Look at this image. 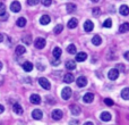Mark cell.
<instances>
[{"instance_id": "484cf974", "label": "cell", "mask_w": 129, "mask_h": 125, "mask_svg": "<svg viewBox=\"0 0 129 125\" xmlns=\"http://www.w3.org/2000/svg\"><path fill=\"white\" fill-rule=\"evenodd\" d=\"M26 49H25L24 46H17L16 47V55H24Z\"/></svg>"}, {"instance_id": "f1b7e54d", "label": "cell", "mask_w": 129, "mask_h": 125, "mask_svg": "<svg viewBox=\"0 0 129 125\" xmlns=\"http://www.w3.org/2000/svg\"><path fill=\"white\" fill-rule=\"evenodd\" d=\"M23 42H24L25 45H31L32 43V35H29V34L25 35L24 38H23Z\"/></svg>"}, {"instance_id": "4fadbf2b", "label": "cell", "mask_w": 129, "mask_h": 125, "mask_svg": "<svg viewBox=\"0 0 129 125\" xmlns=\"http://www.w3.org/2000/svg\"><path fill=\"white\" fill-rule=\"evenodd\" d=\"M119 13H120L122 16H128L129 15V7L127 6V5H122V6H120V8H119Z\"/></svg>"}, {"instance_id": "9a60e30c", "label": "cell", "mask_w": 129, "mask_h": 125, "mask_svg": "<svg viewBox=\"0 0 129 125\" xmlns=\"http://www.w3.org/2000/svg\"><path fill=\"white\" fill-rule=\"evenodd\" d=\"M86 59H87V54L86 52H78L77 56H76V61L82 62V61L86 60Z\"/></svg>"}, {"instance_id": "ffe728a7", "label": "cell", "mask_w": 129, "mask_h": 125, "mask_svg": "<svg viewBox=\"0 0 129 125\" xmlns=\"http://www.w3.org/2000/svg\"><path fill=\"white\" fill-rule=\"evenodd\" d=\"M13 108H14V112H15L17 115H22L23 112H24L23 108H22V106H20L19 103H15V105L13 106Z\"/></svg>"}, {"instance_id": "ba28073f", "label": "cell", "mask_w": 129, "mask_h": 125, "mask_svg": "<svg viewBox=\"0 0 129 125\" xmlns=\"http://www.w3.org/2000/svg\"><path fill=\"white\" fill-rule=\"evenodd\" d=\"M29 101H31L32 103H34V105H39V103L41 102V97L36 93H33L29 97Z\"/></svg>"}, {"instance_id": "4dcf8cb0", "label": "cell", "mask_w": 129, "mask_h": 125, "mask_svg": "<svg viewBox=\"0 0 129 125\" xmlns=\"http://www.w3.org/2000/svg\"><path fill=\"white\" fill-rule=\"evenodd\" d=\"M67 51L69 52V54H76V47L74 45H69L68 46V48H67Z\"/></svg>"}, {"instance_id": "d6986e66", "label": "cell", "mask_w": 129, "mask_h": 125, "mask_svg": "<svg viewBox=\"0 0 129 125\" xmlns=\"http://www.w3.org/2000/svg\"><path fill=\"white\" fill-rule=\"evenodd\" d=\"M23 69H24L25 72H31L32 69H33V64H32L31 61H25L24 64H23Z\"/></svg>"}, {"instance_id": "f546056e", "label": "cell", "mask_w": 129, "mask_h": 125, "mask_svg": "<svg viewBox=\"0 0 129 125\" xmlns=\"http://www.w3.org/2000/svg\"><path fill=\"white\" fill-rule=\"evenodd\" d=\"M63 30V25L62 24H58L56 27H54V30H53V32L56 34H59V33H61V31Z\"/></svg>"}, {"instance_id": "f6af8a7d", "label": "cell", "mask_w": 129, "mask_h": 125, "mask_svg": "<svg viewBox=\"0 0 129 125\" xmlns=\"http://www.w3.org/2000/svg\"><path fill=\"white\" fill-rule=\"evenodd\" d=\"M84 125H94V124L92 123V122H86V123H85Z\"/></svg>"}, {"instance_id": "e0dca14e", "label": "cell", "mask_w": 129, "mask_h": 125, "mask_svg": "<svg viewBox=\"0 0 129 125\" xmlns=\"http://www.w3.org/2000/svg\"><path fill=\"white\" fill-rule=\"evenodd\" d=\"M111 114H110V113H108V112H103L102 114L100 115V118L102 119L103 122H109L110 119H111Z\"/></svg>"}, {"instance_id": "8992f818", "label": "cell", "mask_w": 129, "mask_h": 125, "mask_svg": "<svg viewBox=\"0 0 129 125\" xmlns=\"http://www.w3.org/2000/svg\"><path fill=\"white\" fill-rule=\"evenodd\" d=\"M34 46L36 49H43L45 47V40L43 38H38L34 42Z\"/></svg>"}, {"instance_id": "5bb4252c", "label": "cell", "mask_w": 129, "mask_h": 125, "mask_svg": "<svg viewBox=\"0 0 129 125\" xmlns=\"http://www.w3.org/2000/svg\"><path fill=\"white\" fill-rule=\"evenodd\" d=\"M77 25H78L77 18H71V19H69V22H68V24H67V26H68V29L73 30V29H75V27H77Z\"/></svg>"}, {"instance_id": "7bdbcfd3", "label": "cell", "mask_w": 129, "mask_h": 125, "mask_svg": "<svg viewBox=\"0 0 129 125\" xmlns=\"http://www.w3.org/2000/svg\"><path fill=\"white\" fill-rule=\"evenodd\" d=\"M38 67L40 68V71H43V69H44V67H43L42 65H40V64H38Z\"/></svg>"}, {"instance_id": "603a6c76", "label": "cell", "mask_w": 129, "mask_h": 125, "mask_svg": "<svg viewBox=\"0 0 129 125\" xmlns=\"http://www.w3.org/2000/svg\"><path fill=\"white\" fill-rule=\"evenodd\" d=\"M92 43H93L94 46H100L101 43H102V39H101V36L100 35L93 36V39H92Z\"/></svg>"}, {"instance_id": "d590c367", "label": "cell", "mask_w": 129, "mask_h": 125, "mask_svg": "<svg viewBox=\"0 0 129 125\" xmlns=\"http://www.w3.org/2000/svg\"><path fill=\"white\" fill-rule=\"evenodd\" d=\"M117 68H118L120 72H125L126 67H125V65H123V64H118V65H117Z\"/></svg>"}, {"instance_id": "4316f807", "label": "cell", "mask_w": 129, "mask_h": 125, "mask_svg": "<svg viewBox=\"0 0 129 125\" xmlns=\"http://www.w3.org/2000/svg\"><path fill=\"white\" fill-rule=\"evenodd\" d=\"M25 25H26V18H24V17H19L17 19V26H19V27H24Z\"/></svg>"}, {"instance_id": "ab89813d", "label": "cell", "mask_w": 129, "mask_h": 125, "mask_svg": "<svg viewBox=\"0 0 129 125\" xmlns=\"http://www.w3.org/2000/svg\"><path fill=\"white\" fill-rule=\"evenodd\" d=\"M123 57H125L127 60H129V51H126L125 52V55H123Z\"/></svg>"}, {"instance_id": "ee69618b", "label": "cell", "mask_w": 129, "mask_h": 125, "mask_svg": "<svg viewBox=\"0 0 129 125\" xmlns=\"http://www.w3.org/2000/svg\"><path fill=\"white\" fill-rule=\"evenodd\" d=\"M2 40H4V34L0 33V42H2Z\"/></svg>"}, {"instance_id": "8d00e7d4", "label": "cell", "mask_w": 129, "mask_h": 125, "mask_svg": "<svg viewBox=\"0 0 129 125\" xmlns=\"http://www.w3.org/2000/svg\"><path fill=\"white\" fill-rule=\"evenodd\" d=\"M41 2L43 4V6H50L51 5V2H52V0H41Z\"/></svg>"}, {"instance_id": "44dd1931", "label": "cell", "mask_w": 129, "mask_h": 125, "mask_svg": "<svg viewBox=\"0 0 129 125\" xmlns=\"http://www.w3.org/2000/svg\"><path fill=\"white\" fill-rule=\"evenodd\" d=\"M66 68L69 69V71H73V69L76 68V62L74 60H68L66 61Z\"/></svg>"}, {"instance_id": "836d02e7", "label": "cell", "mask_w": 129, "mask_h": 125, "mask_svg": "<svg viewBox=\"0 0 129 125\" xmlns=\"http://www.w3.org/2000/svg\"><path fill=\"white\" fill-rule=\"evenodd\" d=\"M104 103L107 106H113V100H112V99H110V98H105L104 99Z\"/></svg>"}, {"instance_id": "7402d4cb", "label": "cell", "mask_w": 129, "mask_h": 125, "mask_svg": "<svg viewBox=\"0 0 129 125\" xmlns=\"http://www.w3.org/2000/svg\"><path fill=\"white\" fill-rule=\"evenodd\" d=\"M63 81L66 83H71V82H74V75L71 73H67L66 75L63 76Z\"/></svg>"}, {"instance_id": "6da1fadb", "label": "cell", "mask_w": 129, "mask_h": 125, "mask_svg": "<svg viewBox=\"0 0 129 125\" xmlns=\"http://www.w3.org/2000/svg\"><path fill=\"white\" fill-rule=\"evenodd\" d=\"M61 97H62L63 100H68V99H70L71 97V89L69 87H66L62 89V91H61Z\"/></svg>"}, {"instance_id": "d4e9b609", "label": "cell", "mask_w": 129, "mask_h": 125, "mask_svg": "<svg viewBox=\"0 0 129 125\" xmlns=\"http://www.w3.org/2000/svg\"><path fill=\"white\" fill-rule=\"evenodd\" d=\"M121 97L125 100H129V88H125V89L121 91Z\"/></svg>"}, {"instance_id": "9c48e42d", "label": "cell", "mask_w": 129, "mask_h": 125, "mask_svg": "<svg viewBox=\"0 0 129 125\" xmlns=\"http://www.w3.org/2000/svg\"><path fill=\"white\" fill-rule=\"evenodd\" d=\"M32 117H33L34 119H41L43 117V113H42V110H40V109H34L33 112H32Z\"/></svg>"}, {"instance_id": "83f0119b", "label": "cell", "mask_w": 129, "mask_h": 125, "mask_svg": "<svg viewBox=\"0 0 129 125\" xmlns=\"http://www.w3.org/2000/svg\"><path fill=\"white\" fill-rule=\"evenodd\" d=\"M66 9H67V11H68L69 14L74 13V11L76 10V6L74 4H68V5H66Z\"/></svg>"}, {"instance_id": "1f68e13d", "label": "cell", "mask_w": 129, "mask_h": 125, "mask_svg": "<svg viewBox=\"0 0 129 125\" xmlns=\"http://www.w3.org/2000/svg\"><path fill=\"white\" fill-rule=\"evenodd\" d=\"M103 26H104V27H111V26H112V20H111V18H108V19H105L104 23H103Z\"/></svg>"}, {"instance_id": "74e56055", "label": "cell", "mask_w": 129, "mask_h": 125, "mask_svg": "<svg viewBox=\"0 0 129 125\" xmlns=\"http://www.w3.org/2000/svg\"><path fill=\"white\" fill-rule=\"evenodd\" d=\"M51 65L52 66H58V65H60V60L59 59H54V60L51 61Z\"/></svg>"}, {"instance_id": "2e32d148", "label": "cell", "mask_w": 129, "mask_h": 125, "mask_svg": "<svg viewBox=\"0 0 129 125\" xmlns=\"http://www.w3.org/2000/svg\"><path fill=\"white\" fill-rule=\"evenodd\" d=\"M129 31V23L126 22V23H122V24L119 26V32L120 33H127Z\"/></svg>"}, {"instance_id": "e575fe53", "label": "cell", "mask_w": 129, "mask_h": 125, "mask_svg": "<svg viewBox=\"0 0 129 125\" xmlns=\"http://www.w3.org/2000/svg\"><path fill=\"white\" fill-rule=\"evenodd\" d=\"M39 1H40V0H27V4H28L29 6H35V5L39 4Z\"/></svg>"}, {"instance_id": "5b68a950", "label": "cell", "mask_w": 129, "mask_h": 125, "mask_svg": "<svg viewBox=\"0 0 129 125\" xmlns=\"http://www.w3.org/2000/svg\"><path fill=\"white\" fill-rule=\"evenodd\" d=\"M22 9V5L19 1H13L10 5V10L13 13H18V11Z\"/></svg>"}, {"instance_id": "ac0fdd59", "label": "cell", "mask_w": 129, "mask_h": 125, "mask_svg": "<svg viewBox=\"0 0 129 125\" xmlns=\"http://www.w3.org/2000/svg\"><path fill=\"white\" fill-rule=\"evenodd\" d=\"M50 20H51V18H50L49 15H42L40 18V23L42 25H48L50 23Z\"/></svg>"}, {"instance_id": "cb8c5ba5", "label": "cell", "mask_w": 129, "mask_h": 125, "mask_svg": "<svg viewBox=\"0 0 129 125\" xmlns=\"http://www.w3.org/2000/svg\"><path fill=\"white\" fill-rule=\"evenodd\" d=\"M52 54H53V56H54V58L56 59H59L60 58V56H61V49L59 47H56L53 49V51H52Z\"/></svg>"}, {"instance_id": "bcb514c9", "label": "cell", "mask_w": 129, "mask_h": 125, "mask_svg": "<svg viewBox=\"0 0 129 125\" xmlns=\"http://www.w3.org/2000/svg\"><path fill=\"white\" fill-rule=\"evenodd\" d=\"M1 69H2V62L0 61V71H1Z\"/></svg>"}, {"instance_id": "7a4b0ae2", "label": "cell", "mask_w": 129, "mask_h": 125, "mask_svg": "<svg viewBox=\"0 0 129 125\" xmlns=\"http://www.w3.org/2000/svg\"><path fill=\"white\" fill-rule=\"evenodd\" d=\"M39 83H40V85L43 88V89H45V90H50V89H51V84H50V82L45 77L39 78Z\"/></svg>"}, {"instance_id": "8fae6325", "label": "cell", "mask_w": 129, "mask_h": 125, "mask_svg": "<svg viewBox=\"0 0 129 125\" xmlns=\"http://www.w3.org/2000/svg\"><path fill=\"white\" fill-rule=\"evenodd\" d=\"M93 99H94V94L91 93V92H87V93H85L84 97H83V100H84V102H86V103L92 102V101H93Z\"/></svg>"}, {"instance_id": "3957f363", "label": "cell", "mask_w": 129, "mask_h": 125, "mask_svg": "<svg viewBox=\"0 0 129 125\" xmlns=\"http://www.w3.org/2000/svg\"><path fill=\"white\" fill-rule=\"evenodd\" d=\"M118 76H119V71L117 68L110 69L109 73H108V77H109L110 80H112V81L117 80V78H118Z\"/></svg>"}, {"instance_id": "277c9868", "label": "cell", "mask_w": 129, "mask_h": 125, "mask_svg": "<svg viewBox=\"0 0 129 125\" xmlns=\"http://www.w3.org/2000/svg\"><path fill=\"white\" fill-rule=\"evenodd\" d=\"M62 115H63V113L61 112L60 109H54V110H52L51 116L54 121H60V119L62 118Z\"/></svg>"}, {"instance_id": "7c38bea8", "label": "cell", "mask_w": 129, "mask_h": 125, "mask_svg": "<svg viewBox=\"0 0 129 125\" xmlns=\"http://www.w3.org/2000/svg\"><path fill=\"white\" fill-rule=\"evenodd\" d=\"M70 112L73 115H75V116H77V115L80 114V112H82V109H80L79 106L77 105H71L70 106Z\"/></svg>"}, {"instance_id": "52a82bcc", "label": "cell", "mask_w": 129, "mask_h": 125, "mask_svg": "<svg viewBox=\"0 0 129 125\" xmlns=\"http://www.w3.org/2000/svg\"><path fill=\"white\" fill-rule=\"evenodd\" d=\"M93 29H94V23L92 22V20L87 19L86 22L84 23V30L86 32H92L93 31Z\"/></svg>"}, {"instance_id": "7dc6e473", "label": "cell", "mask_w": 129, "mask_h": 125, "mask_svg": "<svg viewBox=\"0 0 129 125\" xmlns=\"http://www.w3.org/2000/svg\"><path fill=\"white\" fill-rule=\"evenodd\" d=\"M91 1H93V2H99L100 0H91Z\"/></svg>"}, {"instance_id": "30bf717a", "label": "cell", "mask_w": 129, "mask_h": 125, "mask_svg": "<svg viewBox=\"0 0 129 125\" xmlns=\"http://www.w3.org/2000/svg\"><path fill=\"white\" fill-rule=\"evenodd\" d=\"M86 84H87V78L85 77V76H79V77L77 78V85L79 88L86 87Z\"/></svg>"}, {"instance_id": "d6a6232c", "label": "cell", "mask_w": 129, "mask_h": 125, "mask_svg": "<svg viewBox=\"0 0 129 125\" xmlns=\"http://www.w3.org/2000/svg\"><path fill=\"white\" fill-rule=\"evenodd\" d=\"M5 13H6V6L0 2V16L5 15Z\"/></svg>"}, {"instance_id": "b9f144b4", "label": "cell", "mask_w": 129, "mask_h": 125, "mask_svg": "<svg viewBox=\"0 0 129 125\" xmlns=\"http://www.w3.org/2000/svg\"><path fill=\"white\" fill-rule=\"evenodd\" d=\"M70 124H71V125H77L78 122H77V121H70Z\"/></svg>"}, {"instance_id": "60d3db41", "label": "cell", "mask_w": 129, "mask_h": 125, "mask_svg": "<svg viewBox=\"0 0 129 125\" xmlns=\"http://www.w3.org/2000/svg\"><path fill=\"white\" fill-rule=\"evenodd\" d=\"M4 110H5V107L2 105H0V114H1V113H4Z\"/></svg>"}, {"instance_id": "f35d334b", "label": "cell", "mask_w": 129, "mask_h": 125, "mask_svg": "<svg viewBox=\"0 0 129 125\" xmlns=\"http://www.w3.org/2000/svg\"><path fill=\"white\" fill-rule=\"evenodd\" d=\"M92 11H93V14H94V15H95V16H98V15H99V13H100V10H99L98 8L93 9V10H92Z\"/></svg>"}]
</instances>
